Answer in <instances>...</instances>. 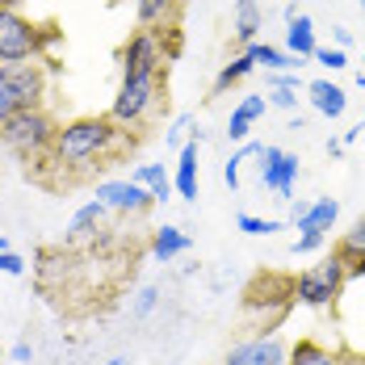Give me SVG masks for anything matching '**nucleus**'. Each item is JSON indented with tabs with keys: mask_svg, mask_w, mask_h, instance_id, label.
<instances>
[{
	"mask_svg": "<svg viewBox=\"0 0 365 365\" xmlns=\"http://www.w3.org/2000/svg\"><path fill=\"white\" fill-rule=\"evenodd\" d=\"M118 139H122V126H118L113 118H97V113L72 118V122L59 126L46 164H55V168H63V173H84V168L101 164L106 155H113Z\"/></svg>",
	"mask_w": 365,
	"mask_h": 365,
	"instance_id": "nucleus-1",
	"label": "nucleus"
},
{
	"mask_svg": "<svg viewBox=\"0 0 365 365\" xmlns=\"http://www.w3.org/2000/svg\"><path fill=\"white\" fill-rule=\"evenodd\" d=\"M55 135H59V122H55V113L46 106L17 110L0 126V143L9 147L13 155H21V160H46L51 147H55Z\"/></svg>",
	"mask_w": 365,
	"mask_h": 365,
	"instance_id": "nucleus-2",
	"label": "nucleus"
},
{
	"mask_svg": "<svg viewBox=\"0 0 365 365\" xmlns=\"http://www.w3.org/2000/svg\"><path fill=\"white\" fill-rule=\"evenodd\" d=\"M160 80L164 76H122L118 97H113V106H110V118L122 130L143 126L147 118L160 110V101H164V84Z\"/></svg>",
	"mask_w": 365,
	"mask_h": 365,
	"instance_id": "nucleus-3",
	"label": "nucleus"
},
{
	"mask_svg": "<svg viewBox=\"0 0 365 365\" xmlns=\"http://www.w3.org/2000/svg\"><path fill=\"white\" fill-rule=\"evenodd\" d=\"M344 282H349L344 260L331 252L324 264H311V269H302V273L294 277V302H302V307H311V311H324V307H331V302L340 298Z\"/></svg>",
	"mask_w": 365,
	"mask_h": 365,
	"instance_id": "nucleus-4",
	"label": "nucleus"
},
{
	"mask_svg": "<svg viewBox=\"0 0 365 365\" xmlns=\"http://www.w3.org/2000/svg\"><path fill=\"white\" fill-rule=\"evenodd\" d=\"M42 55V26L30 21L21 9H0V63H26Z\"/></svg>",
	"mask_w": 365,
	"mask_h": 365,
	"instance_id": "nucleus-5",
	"label": "nucleus"
},
{
	"mask_svg": "<svg viewBox=\"0 0 365 365\" xmlns=\"http://www.w3.org/2000/svg\"><path fill=\"white\" fill-rule=\"evenodd\" d=\"M122 76H164L168 51H164V34L160 30H135L122 42Z\"/></svg>",
	"mask_w": 365,
	"mask_h": 365,
	"instance_id": "nucleus-6",
	"label": "nucleus"
},
{
	"mask_svg": "<svg viewBox=\"0 0 365 365\" xmlns=\"http://www.w3.org/2000/svg\"><path fill=\"white\" fill-rule=\"evenodd\" d=\"M0 80L13 88L21 110H38L46 106V68L42 59H26V63H0Z\"/></svg>",
	"mask_w": 365,
	"mask_h": 365,
	"instance_id": "nucleus-7",
	"label": "nucleus"
},
{
	"mask_svg": "<svg viewBox=\"0 0 365 365\" xmlns=\"http://www.w3.org/2000/svg\"><path fill=\"white\" fill-rule=\"evenodd\" d=\"M97 202L106 210H118V215H147L155 206V197L135 181H101L97 185Z\"/></svg>",
	"mask_w": 365,
	"mask_h": 365,
	"instance_id": "nucleus-8",
	"label": "nucleus"
},
{
	"mask_svg": "<svg viewBox=\"0 0 365 365\" xmlns=\"http://www.w3.org/2000/svg\"><path fill=\"white\" fill-rule=\"evenodd\" d=\"M294 181H298V155L282 151V147H264L260 151V185L273 189L277 197H290Z\"/></svg>",
	"mask_w": 365,
	"mask_h": 365,
	"instance_id": "nucleus-9",
	"label": "nucleus"
},
{
	"mask_svg": "<svg viewBox=\"0 0 365 365\" xmlns=\"http://www.w3.org/2000/svg\"><path fill=\"white\" fill-rule=\"evenodd\" d=\"M286 357H290V349L277 336H252V340L235 344L222 357V365H286Z\"/></svg>",
	"mask_w": 365,
	"mask_h": 365,
	"instance_id": "nucleus-10",
	"label": "nucleus"
},
{
	"mask_svg": "<svg viewBox=\"0 0 365 365\" xmlns=\"http://www.w3.org/2000/svg\"><path fill=\"white\" fill-rule=\"evenodd\" d=\"M336 215H340V202L336 197H315V202H298L294 206V227L302 235H328L336 227Z\"/></svg>",
	"mask_w": 365,
	"mask_h": 365,
	"instance_id": "nucleus-11",
	"label": "nucleus"
},
{
	"mask_svg": "<svg viewBox=\"0 0 365 365\" xmlns=\"http://www.w3.org/2000/svg\"><path fill=\"white\" fill-rule=\"evenodd\" d=\"M269 110V97L264 93H248V97H240V106L231 110V122H227V139L240 147L248 143V135H252V122H260Z\"/></svg>",
	"mask_w": 365,
	"mask_h": 365,
	"instance_id": "nucleus-12",
	"label": "nucleus"
},
{
	"mask_svg": "<svg viewBox=\"0 0 365 365\" xmlns=\"http://www.w3.org/2000/svg\"><path fill=\"white\" fill-rule=\"evenodd\" d=\"M197 147H202V130L185 139V147L177 151V168H173V189L185 202H197Z\"/></svg>",
	"mask_w": 365,
	"mask_h": 365,
	"instance_id": "nucleus-13",
	"label": "nucleus"
},
{
	"mask_svg": "<svg viewBox=\"0 0 365 365\" xmlns=\"http://www.w3.org/2000/svg\"><path fill=\"white\" fill-rule=\"evenodd\" d=\"M336 256L344 260V273H349V277H365V215L340 235Z\"/></svg>",
	"mask_w": 365,
	"mask_h": 365,
	"instance_id": "nucleus-14",
	"label": "nucleus"
},
{
	"mask_svg": "<svg viewBox=\"0 0 365 365\" xmlns=\"http://www.w3.org/2000/svg\"><path fill=\"white\" fill-rule=\"evenodd\" d=\"M307 93H311L315 113H324V118H340V113L349 110V93L340 84H331V80H311Z\"/></svg>",
	"mask_w": 365,
	"mask_h": 365,
	"instance_id": "nucleus-15",
	"label": "nucleus"
},
{
	"mask_svg": "<svg viewBox=\"0 0 365 365\" xmlns=\"http://www.w3.org/2000/svg\"><path fill=\"white\" fill-rule=\"evenodd\" d=\"M286 26H290V30H286V51H290L294 59H315V51H319V42H315V21H311L307 13H298Z\"/></svg>",
	"mask_w": 365,
	"mask_h": 365,
	"instance_id": "nucleus-16",
	"label": "nucleus"
},
{
	"mask_svg": "<svg viewBox=\"0 0 365 365\" xmlns=\"http://www.w3.org/2000/svg\"><path fill=\"white\" fill-rule=\"evenodd\" d=\"M260 26H264V17H260V0H235V21H231V34L240 46H252L260 42Z\"/></svg>",
	"mask_w": 365,
	"mask_h": 365,
	"instance_id": "nucleus-17",
	"label": "nucleus"
},
{
	"mask_svg": "<svg viewBox=\"0 0 365 365\" xmlns=\"http://www.w3.org/2000/svg\"><path fill=\"white\" fill-rule=\"evenodd\" d=\"M244 55L252 59L256 68H264V72H298V68H302V59H294L290 51L269 46V42H252V46H244Z\"/></svg>",
	"mask_w": 365,
	"mask_h": 365,
	"instance_id": "nucleus-18",
	"label": "nucleus"
},
{
	"mask_svg": "<svg viewBox=\"0 0 365 365\" xmlns=\"http://www.w3.org/2000/svg\"><path fill=\"white\" fill-rule=\"evenodd\" d=\"M130 181L143 185L147 193L155 197V202H168L177 189H173V177L164 173V164H135V173H130Z\"/></svg>",
	"mask_w": 365,
	"mask_h": 365,
	"instance_id": "nucleus-19",
	"label": "nucleus"
},
{
	"mask_svg": "<svg viewBox=\"0 0 365 365\" xmlns=\"http://www.w3.org/2000/svg\"><path fill=\"white\" fill-rule=\"evenodd\" d=\"M101 219H106V206H101L97 197H93V202H84V206L72 215V222H68V240H72V244L88 240V235L101 227Z\"/></svg>",
	"mask_w": 365,
	"mask_h": 365,
	"instance_id": "nucleus-20",
	"label": "nucleus"
},
{
	"mask_svg": "<svg viewBox=\"0 0 365 365\" xmlns=\"http://www.w3.org/2000/svg\"><path fill=\"white\" fill-rule=\"evenodd\" d=\"M189 248V235H185L181 227H155V235H151V256L155 260H173V256H181Z\"/></svg>",
	"mask_w": 365,
	"mask_h": 365,
	"instance_id": "nucleus-21",
	"label": "nucleus"
},
{
	"mask_svg": "<svg viewBox=\"0 0 365 365\" xmlns=\"http://www.w3.org/2000/svg\"><path fill=\"white\" fill-rule=\"evenodd\" d=\"M286 365H344L331 349H324L319 340H298L290 349V357H286Z\"/></svg>",
	"mask_w": 365,
	"mask_h": 365,
	"instance_id": "nucleus-22",
	"label": "nucleus"
},
{
	"mask_svg": "<svg viewBox=\"0 0 365 365\" xmlns=\"http://www.w3.org/2000/svg\"><path fill=\"white\" fill-rule=\"evenodd\" d=\"M252 72H256V63L248 59V55H244V51H240V55H235L231 63H222V68H219V76H215V93H227L231 84H240V80H248Z\"/></svg>",
	"mask_w": 365,
	"mask_h": 365,
	"instance_id": "nucleus-23",
	"label": "nucleus"
},
{
	"mask_svg": "<svg viewBox=\"0 0 365 365\" xmlns=\"http://www.w3.org/2000/svg\"><path fill=\"white\" fill-rule=\"evenodd\" d=\"M173 9H177V0H135V17H139L143 30L164 26V21L173 17Z\"/></svg>",
	"mask_w": 365,
	"mask_h": 365,
	"instance_id": "nucleus-24",
	"label": "nucleus"
},
{
	"mask_svg": "<svg viewBox=\"0 0 365 365\" xmlns=\"http://www.w3.org/2000/svg\"><path fill=\"white\" fill-rule=\"evenodd\" d=\"M260 151H264V147L252 143V139H248V143H240V151H235V155L222 164V181L231 185V189H240V168H244L248 160H260Z\"/></svg>",
	"mask_w": 365,
	"mask_h": 365,
	"instance_id": "nucleus-25",
	"label": "nucleus"
},
{
	"mask_svg": "<svg viewBox=\"0 0 365 365\" xmlns=\"http://www.w3.org/2000/svg\"><path fill=\"white\" fill-rule=\"evenodd\" d=\"M235 227H240L244 235H273V231H286V222L282 219H256V215H240Z\"/></svg>",
	"mask_w": 365,
	"mask_h": 365,
	"instance_id": "nucleus-26",
	"label": "nucleus"
},
{
	"mask_svg": "<svg viewBox=\"0 0 365 365\" xmlns=\"http://www.w3.org/2000/svg\"><path fill=\"white\" fill-rule=\"evenodd\" d=\"M155 307H160V290H155V286H143V290L135 294V307H130V315H135V319H143V315H151Z\"/></svg>",
	"mask_w": 365,
	"mask_h": 365,
	"instance_id": "nucleus-27",
	"label": "nucleus"
},
{
	"mask_svg": "<svg viewBox=\"0 0 365 365\" xmlns=\"http://www.w3.org/2000/svg\"><path fill=\"white\" fill-rule=\"evenodd\" d=\"M315 63H324V68H331V72H340V68H349V55H344L340 46H319V51H315Z\"/></svg>",
	"mask_w": 365,
	"mask_h": 365,
	"instance_id": "nucleus-28",
	"label": "nucleus"
},
{
	"mask_svg": "<svg viewBox=\"0 0 365 365\" xmlns=\"http://www.w3.org/2000/svg\"><path fill=\"white\" fill-rule=\"evenodd\" d=\"M17 110H21V106H17V97H13V88H9V84L0 80V126H4V122H9V118H13Z\"/></svg>",
	"mask_w": 365,
	"mask_h": 365,
	"instance_id": "nucleus-29",
	"label": "nucleus"
},
{
	"mask_svg": "<svg viewBox=\"0 0 365 365\" xmlns=\"http://www.w3.org/2000/svg\"><path fill=\"white\" fill-rule=\"evenodd\" d=\"M185 130H189V113H181V118H177V122H173V126L164 130V143L181 151V147H185V143H181V139H185Z\"/></svg>",
	"mask_w": 365,
	"mask_h": 365,
	"instance_id": "nucleus-30",
	"label": "nucleus"
},
{
	"mask_svg": "<svg viewBox=\"0 0 365 365\" xmlns=\"http://www.w3.org/2000/svg\"><path fill=\"white\" fill-rule=\"evenodd\" d=\"M264 97H269V106H277V110H294V106H298V93H294V88H269Z\"/></svg>",
	"mask_w": 365,
	"mask_h": 365,
	"instance_id": "nucleus-31",
	"label": "nucleus"
},
{
	"mask_svg": "<svg viewBox=\"0 0 365 365\" xmlns=\"http://www.w3.org/2000/svg\"><path fill=\"white\" fill-rule=\"evenodd\" d=\"M269 88H294V93H298V88H302V76L298 72H273L269 76Z\"/></svg>",
	"mask_w": 365,
	"mask_h": 365,
	"instance_id": "nucleus-32",
	"label": "nucleus"
},
{
	"mask_svg": "<svg viewBox=\"0 0 365 365\" xmlns=\"http://www.w3.org/2000/svg\"><path fill=\"white\" fill-rule=\"evenodd\" d=\"M0 273H9V277H21L26 273V260L17 252H0Z\"/></svg>",
	"mask_w": 365,
	"mask_h": 365,
	"instance_id": "nucleus-33",
	"label": "nucleus"
},
{
	"mask_svg": "<svg viewBox=\"0 0 365 365\" xmlns=\"http://www.w3.org/2000/svg\"><path fill=\"white\" fill-rule=\"evenodd\" d=\"M319 244H324V235H298V240H294V256H307V252H315Z\"/></svg>",
	"mask_w": 365,
	"mask_h": 365,
	"instance_id": "nucleus-34",
	"label": "nucleus"
},
{
	"mask_svg": "<svg viewBox=\"0 0 365 365\" xmlns=\"http://www.w3.org/2000/svg\"><path fill=\"white\" fill-rule=\"evenodd\" d=\"M331 38H336V46H340V51H349V46H353V30H344V26H336Z\"/></svg>",
	"mask_w": 365,
	"mask_h": 365,
	"instance_id": "nucleus-35",
	"label": "nucleus"
},
{
	"mask_svg": "<svg viewBox=\"0 0 365 365\" xmlns=\"http://www.w3.org/2000/svg\"><path fill=\"white\" fill-rule=\"evenodd\" d=\"M30 357H34V349H30L26 340H21V344H13V361H17V365H26Z\"/></svg>",
	"mask_w": 365,
	"mask_h": 365,
	"instance_id": "nucleus-36",
	"label": "nucleus"
},
{
	"mask_svg": "<svg viewBox=\"0 0 365 365\" xmlns=\"http://www.w3.org/2000/svg\"><path fill=\"white\" fill-rule=\"evenodd\" d=\"M328 155L331 160H340V155H344V143H340V139H328Z\"/></svg>",
	"mask_w": 365,
	"mask_h": 365,
	"instance_id": "nucleus-37",
	"label": "nucleus"
},
{
	"mask_svg": "<svg viewBox=\"0 0 365 365\" xmlns=\"http://www.w3.org/2000/svg\"><path fill=\"white\" fill-rule=\"evenodd\" d=\"M30 0H0V9H26Z\"/></svg>",
	"mask_w": 365,
	"mask_h": 365,
	"instance_id": "nucleus-38",
	"label": "nucleus"
},
{
	"mask_svg": "<svg viewBox=\"0 0 365 365\" xmlns=\"http://www.w3.org/2000/svg\"><path fill=\"white\" fill-rule=\"evenodd\" d=\"M106 365H130V357H110Z\"/></svg>",
	"mask_w": 365,
	"mask_h": 365,
	"instance_id": "nucleus-39",
	"label": "nucleus"
},
{
	"mask_svg": "<svg viewBox=\"0 0 365 365\" xmlns=\"http://www.w3.org/2000/svg\"><path fill=\"white\" fill-rule=\"evenodd\" d=\"M0 252H9V244H4V235H0Z\"/></svg>",
	"mask_w": 365,
	"mask_h": 365,
	"instance_id": "nucleus-40",
	"label": "nucleus"
},
{
	"mask_svg": "<svg viewBox=\"0 0 365 365\" xmlns=\"http://www.w3.org/2000/svg\"><path fill=\"white\" fill-rule=\"evenodd\" d=\"M357 4H361V13H365V0H357Z\"/></svg>",
	"mask_w": 365,
	"mask_h": 365,
	"instance_id": "nucleus-41",
	"label": "nucleus"
}]
</instances>
